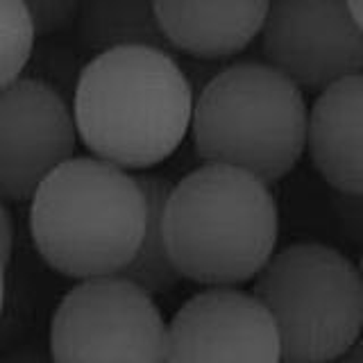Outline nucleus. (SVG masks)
Instances as JSON below:
<instances>
[{"label":"nucleus","mask_w":363,"mask_h":363,"mask_svg":"<svg viewBox=\"0 0 363 363\" xmlns=\"http://www.w3.org/2000/svg\"><path fill=\"white\" fill-rule=\"evenodd\" d=\"M334 213L347 238L354 243L363 241V196H340L334 198Z\"/></svg>","instance_id":"nucleus-16"},{"label":"nucleus","mask_w":363,"mask_h":363,"mask_svg":"<svg viewBox=\"0 0 363 363\" xmlns=\"http://www.w3.org/2000/svg\"><path fill=\"white\" fill-rule=\"evenodd\" d=\"M164 363H284L277 327L252 293L209 289L166 327Z\"/></svg>","instance_id":"nucleus-9"},{"label":"nucleus","mask_w":363,"mask_h":363,"mask_svg":"<svg viewBox=\"0 0 363 363\" xmlns=\"http://www.w3.org/2000/svg\"><path fill=\"white\" fill-rule=\"evenodd\" d=\"M306 150L340 196H363V71L320 91L309 109Z\"/></svg>","instance_id":"nucleus-10"},{"label":"nucleus","mask_w":363,"mask_h":363,"mask_svg":"<svg viewBox=\"0 0 363 363\" xmlns=\"http://www.w3.org/2000/svg\"><path fill=\"white\" fill-rule=\"evenodd\" d=\"M166 323L152 295L121 275L82 279L50 323L55 363H164Z\"/></svg>","instance_id":"nucleus-6"},{"label":"nucleus","mask_w":363,"mask_h":363,"mask_svg":"<svg viewBox=\"0 0 363 363\" xmlns=\"http://www.w3.org/2000/svg\"><path fill=\"white\" fill-rule=\"evenodd\" d=\"M361 245H363V241H361ZM359 275H361V281H363V247H361V259H359Z\"/></svg>","instance_id":"nucleus-22"},{"label":"nucleus","mask_w":363,"mask_h":363,"mask_svg":"<svg viewBox=\"0 0 363 363\" xmlns=\"http://www.w3.org/2000/svg\"><path fill=\"white\" fill-rule=\"evenodd\" d=\"M73 107L48 82L18 77L0 89V198L26 202L55 168L75 157Z\"/></svg>","instance_id":"nucleus-8"},{"label":"nucleus","mask_w":363,"mask_h":363,"mask_svg":"<svg viewBox=\"0 0 363 363\" xmlns=\"http://www.w3.org/2000/svg\"><path fill=\"white\" fill-rule=\"evenodd\" d=\"M306 128L302 89L270 64L227 66L193 100L191 136L202 162L241 168L266 184L298 166Z\"/></svg>","instance_id":"nucleus-4"},{"label":"nucleus","mask_w":363,"mask_h":363,"mask_svg":"<svg viewBox=\"0 0 363 363\" xmlns=\"http://www.w3.org/2000/svg\"><path fill=\"white\" fill-rule=\"evenodd\" d=\"M28 5L30 14L34 18L39 37L62 32L68 26H73L79 11L82 0H23Z\"/></svg>","instance_id":"nucleus-15"},{"label":"nucleus","mask_w":363,"mask_h":363,"mask_svg":"<svg viewBox=\"0 0 363 363\" xmlns=\"http://www.w3.org/2000/svg\"><path fill=\"white\" fill-rule=\"evenodd\" d=\"M261 50L302 91H323L363 71V30L347 0H270Z\"/></svg>","instance_id":"nucleus-7"},{"label":"nucleus","mask_w":363,"mask_h":363,"mask_svg":"<svg viewBox=\"0 0 363 363\" xmlns=\"http://www.w3.org/2000/svg\"><path fill=\"white\" fill-rule=\"evenodd\" d=\"M0 363H55V359L50 350L43 352L39 347H18L0 359Z\"/></svg>","instance_id":"nucleus-18"},{"label":"nucleus","mask_w":363,"mask_h":363,"mask_svg":"<svg viewBox=\"0 0 363 363\" xmlns=\"http://www.w3.org/2000/svg\"><path fill=\"white\" fill-rule=\"evenodd\" d=\"M37 37L28 5L23 0H0V89L23 77Z\"/></svg>","instance_id":"nucleus-14"},{"label":"nucleus","mask_w":363,"mask_h":363,"mask_svg":"<svg viewBox=\"0 0 363 363\" xmlns=\"http://www.w3.org/2000/svg\"><path fill=\"white\" fill-rule=\"evenodd\" d=\"M5 264L0 261V315H3V309H5Z\"/></svg>","instance_id":"nucleus-21"},{"label":"nucleus","mask_w":363,"mask_h":363,"mask_svg":"<svg viewBox=\"0 0 363 363\" xmlns=\"http://www.w3.org/2000/svg\"><path fill=\"white\" fill-rule=\"evenodd\" d=\"M193 100L189 77L168 50L125 45L98 52L79 71L71 107L91 155L143 173L184 143Z\"/></svg>","instance_id":"nucleus-1"},{"label":"nucleus","mask_w":363,"mask_h":363,"mask_svg":"<svg viewBox=\"0 0 363 363\" xmlns=\"http://www.w3.org/2000/svg\"><path fill=\"white\" fill-rule=\"evenodd\" d=\"M279 209L270 184L225 164H202L170 186L164 241L182 277L209 289L255 279L275 255Z\"/></svg>","instance_id":"nucleus-2"},{"label":"nucleus","mask_w":363,"mask_h":363,"mask_svg":"<svg viewBox=\"0 0 363 363\" xmlns=\"http://www.w3.org/2000/svg\"><path fill=\"white\" fill-rule=\"evenodd\" d=\"M270 0H155L168 45L198 60L243 52L264 28Z\"/></svg>","instance_id":"nucleus-11"},{"label":"nucleus","mask_w":363,"mask_h":363,"mask_svg":"<svg viewBox=\"0 0 363 363\" xmlns=\"http://www.w3.org/2000/svg\"><path fill=\"white\" fill-rule=\"evenodd\" d=\"M75 21L84 48L96 55L125 45L170 50L159 28L155 0H82Z\"/></svg>","instance_id":"nucleus-12"},{"label":"nucleus","mask_w":363,"mask_h":363,"mask_svg":"<svg viewBox=\"0 0 363 363\" xmlns=\"http://www.w3.org/2000/svg\"><path fill=\"white\" fill-rule=\"evenodd\" d=\"M145 193L136 173L98 157H71L30 198L39 257L71 279L121 275L145 230Z\"/></svg>","instance_id":"nucleus-3"},{"label":"nucleus","mask_w":363,"mask_h":363,"mask_svg":"<svg viewBox=\"0 0 363 363\" xmlns=\"http://www.w3.org/2000/svg\"><path fill=\"white\" fill-rule=\"evenodd\" d=\"M136 179L145 193V230L141 236L139 250L134 259L121 270V277L134 281L150 295L173 291L182 275L168 257V247L164 241V204L170 193V182L159 175L136 173Z\"/></svg>","instance_id":"nucleus-13"},{"label":"nucleus","mask_w":363,"mask_h":363,"mask_svg":"<svg viewBox=\"0 0 363 363\" xmlns=\"http://www.w3.org/2000/svg\"><path fill=\"white\" fill-rule=\"evenodd\" d=\"M347 5H350L352 16L357 21V26L363 30V0H347Z\"/></svg>","instance_id":"nucleus-20"},{"label":"nucleus","mask_w":363,"mask_h":363,"mask_svg":"<svg viewBox=\"0 0 363 363\" xmlns=\"http://www.w3.org/2000/svg\"><path fill=\"white\" fill-rule=\"evenodd\" d=\"M252 295L277 327L284 363H334L363 334V281L336 247L279 250L255 277Z\"/></svg>","instance_id":"nucleus-5"},{"label":"nucleus","mask_w":363,"mask_h":363,"mask_svg":"<svg viewBox=\"0 0 363 363\" xmlns=\"http://www.w3.org/2000/svg\"><path fill=\"white\" fill-rule=\"evenodd\" d=\"M336 363H363V334L359 336V340L352 345L343 357H338Z\"/></svg>","instance_id":"nucleus-19"},{"label":"nucleus","mask_w":363,"mask_h":363,"mask_svg":"<svg viewBox=\"0 0 363 363\" xmlns=\"http://www.w3.org/2000/svg\"><path fill=\"white\" fill-rule=\"evenodd\" d=\"M14 250V220L7 207V200L0 198V261L7 266Z\"/></svg>","instance_id":"nucleus-17"}]
</instances>
